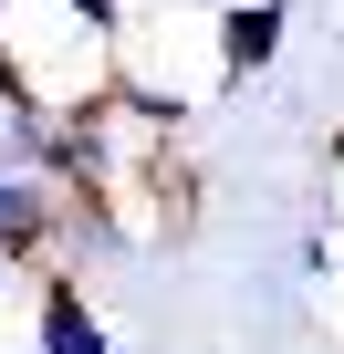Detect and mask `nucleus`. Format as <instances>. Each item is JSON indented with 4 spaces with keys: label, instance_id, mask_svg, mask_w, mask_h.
Wrapping results in <instances>:
<instances>
[{
    "label": "nucleus",
    "instance_id": "obj_1",
    "mask_svg": "<svg viewBox=\"0 0 344 354\" xmlns=\"http://www.w3.org/2000/svg\"><path fill=\"white\" fill-rule=\"evenodd\" d=\"M282 21H292V0H219V11H209V94H230V84L271 73Z\"/></svg>",
    "mask_w": 344,
    "mask_h": 354
},
{
    "label": "nucleus",
    "instance_id": "obj_2",
    "mask_svg": "<svg viewBox=\"0 0 344 354\" xmlns=\"http://www.w3.org/2000/svg\"><path fill=\"white\" fill-rule=\"evenodd\" d=\"M53 230H63V209H53V188L42 177H21V167H0V261H42L53 250Z\"/></svg>",
    "mask_w": 344,
    "mask_h": 354
},
{
    "label": "nucleus",
    "instance_id": "obj_3",
    "mask_svg": "<svg viewBox=\"0 0 344 354\" xmlns=\"http://www.w3.org/2000/svg\"><path fill=\"white\" fill-rule=\"evenodd\" d=\"M32 344H42V354H115V333H105V313L84 302L73 271L42 281V323H32Z\"/></svg>",
    "mask_w": 344,
    "mask_h": 354
},
{
    "label": "nucleus",
    "instance_id": "obj_4",
    "mask_svg": "<svg viewBox=\"0 0 344 354\" xmlns=\"http://www.w3.org/2000/svg\"><path fill=\"white\" fill-rule=\"evenodd\" d=\"M53 11H63L73 32H94V42H115V32H125V0H53Z\"/></svg>",
    "mask_w": 344,
    "mask_h": 354
},
{
    "label": "nucleus",
    "instance_id": "obj_5",
    "mask_svg": "<svg viewBox=\"0 0 344 354\" xmlns=\"http://www.w3.org/2000/svg\"><path fill=\"white\" fill-rule=\"evenodd\" d=\"M21 94H42V84H32V63L11 53V32H0V104H21Z\"/></svg>",
    "mask_w": 344,
    "mask_h": 354
},
{
    "label": "nucleus",
    "instance_id": "obj_6",
    "mask_svg": "<svg viewBox=\"0 0 344 354\" xmlns=\"http://www.w3.org/2000/svg\"><path fill=\"white\" fill-rule=\"evenodd\" d=\"M292 271H302V281H323V271H334V240H323V230H302V240H292Z\"/></svg>",
    "mask_w": 344,
    "mask_h": 354
},
{
    "label": "nucleus",
    "instance_id": "obj_7",
    "mask_svg": "<svg viewBox=\"0 0 344 354\" xmlns=\"http://www.w3.org/2000/svg\"><path fill=\"white\" fill-rule=\"evenodd\" d=\"M0 32H11V0H0Z\"/></svg>",
    "mask_w": 344,
    "mask_h": 354
},
{
    "label": "nucleus",
    "instance_id": "obj_8",
    "mask_svg": "<svg viewBox=\"0 0 344 354\" xmlns=\"http://www.w3.org/2000/svg\"><path fill=\"white\" fill-rule=\"evenodd\" d=\"M0 292H11V261H0Z\"/></svg>",
    "mask_w": 344,
    "mask_h": 354
}]
</instances>
